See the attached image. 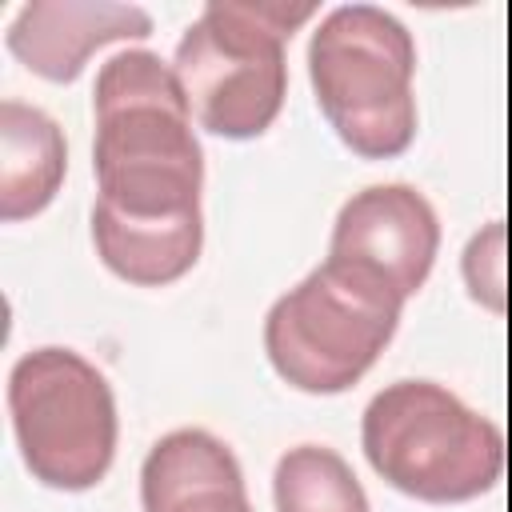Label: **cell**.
I'll use <instances>...</instances> for the list:
<instances>
[{"label": "cell", "instance_id": "8", "mask_svg": "<svg viewBox=\"0 0 512 512\" xmlns=\"http://www.w3.org/2000/svg\"><path fill=\"white\" fill-rule=\"evenodd\" d=\"M152 36V16L120 0H32L8 24V52L52 84H72L88 56L116 40Z\"/></svg>", "mask_w": 512, "mask_h": 512}, {"label": "cell", "instance_id": "4", "mask_svg": "<svg viewBox=\"0 0 512 512\" xmlns=\"http://www.w3.org/2000/svg\"><path fill=\"white\" fill-rule=\"evenodd\" d=\"M416 44L376 4L332 8L308 44L316 104L344 148L364 160H392L416 140Z\"/></svg>", "mask_w": 512, "mask_h": 512}, {"label": "cell", "instance_id": "12", "mask_svg": "<svg viewBox=\"0 0 512 512\" xmlns=\"http://www.w3.org/2000/svg\"><path fill=\"white\" fill-rule=\"evenodd\" d=\"M276 512H372L352 464L328 444H296L272 472Z\"/></svg>", "mask_w": 512, "mask_h": 512}, {"label": "cell", "instance_id": "6", "mask_svg": "<svg viewBox=\"0 0 512 512\" xmlns=\"http://www.w3.org/2000/svg\"><path fill=\"white\" fill-rule=\"evenodd\" d=\"M8 412L20 460L44 488L88 492L116 460V396L104 372L72 348H32L8 372Z\"/></svg>", "mask_w": 512, "mask_h": 512}, {"label": "cell", "instance_id": "13", "mask_svg": "<svg viewBox=\"0 0 512 512\" xmlns=\"http://www.w3.org/2000/svg\"><path fill=\"white\" fill-rule=\"evenodd\" d=\"M464 284L468 296L492 312H504V224L492 220L464 248Z\"/></svg>", "mask_w": 512, "mask_h": 512}, {"label": "cell", "instance_id": "5", "mask_svg": "<svg viewBox=\"0 0 512 512\" xmlns=\"http://www.w3.org/2000/svg\"><path fill=\"white\" fill-rule=\"evenodd\" d=\"M404 300L376 280L324 260L264 316L272 372L308 396H336L364 380L396 336Z\"/></svg>", "mask_w": 512, "mask_h": 512}, {"label": "cell", "instance_id": "3", "mask_svg": "<svg viewBox=\"0 0 512 512\" xmlns=\"http://www.w3.org/2000/svg\"><path fill=\"white\" fill-rule=\"evenodd\" d=\"M372 472L424 504H464L504 476V432L432 380L380 388L360 420Z\"/></svg>", "mask_w": 512, "mask_h": 512}, {"label": "cell", "instance_id": "10", "mask_svg": "<svg viewBox=\"0 0 512 512\" xmlns=\"http://www.w3.org/2000/svg\"><path fill=\"white\" fill-rule=\"evenodd\" d=\"M92 244L100 264L136 288H164L188 276L204 248V212L140 220L124 216L96 200L92 208Z\"/></svg>", "mask_w": 512, "mask_h": 512}, {"label": "cell", "instance_id": "1", "mask_svg": "<svg viewBox=\"0 0 512 512\" xmlns=\"http://www.w3.org/2000/svg\"><path fill=\"white\" fill-rule=\"evenodd\" d=\"M96 200L140 220L184 216L200 208L204 152L172 64L128 48L100 64L92 88Z\"/></svg>", "mask_w": 512, "mask_h": 512}, {"label": "cell", "instance_id": "9", "mask_svg": "<svg viewBox=\"0 0 512 512\" xmlns=\"http://www.w3.org/2000/svg\"><path fill=\"white\" fill-rule=\"evenodd\" d=\"M140 504L144 512H252L236 452L204 428H176L148 448Z\"/></svg>", "mask_w": 512, "mask_h": 512}, {"label": "cell", "instance_id": "2", "mask_svg": "<svg viewBox=\"0 0 512 512\" xmlns=\"http://www.w3.org/2000/svg\"><path fill=\"white\" fill-rule=\"evenodd\" d=\"M316 4L212 0L176 44V76L192 120L224 140L264 136L288 92L284 44Z\"/></svg>", "mask_w": 512, "mask_h": 512}, {"label": "cell", "instance_id": "11", "mask_svg": "<svg viewBox=\"0 0 512 512\" xmlns=\"http://www.w3.org/2000/svg\"><path fill=\"white\" fill-rule=\"evenodd\" d=\"M68 172V144L60 124L36 104H0V220L16 224L40 216Z\"/></svg>", "mask_w": 512, "mask_h": 512}, {"label": "cell", "instance_id": "7", "mask_svg": "<svg viewBox=\"0 0 512 512\" xmlns=\"http://www.w3.org/2000/svg\"><path fill=\"white\" fill-rule=\"evenodd\" d=\"M440 220L412 184H372L344 200L332 224L328 260L376 280L408 304L436 264Z\"/></svg>", "mask_w": 512, "mask_h": 512}]
</instances>
